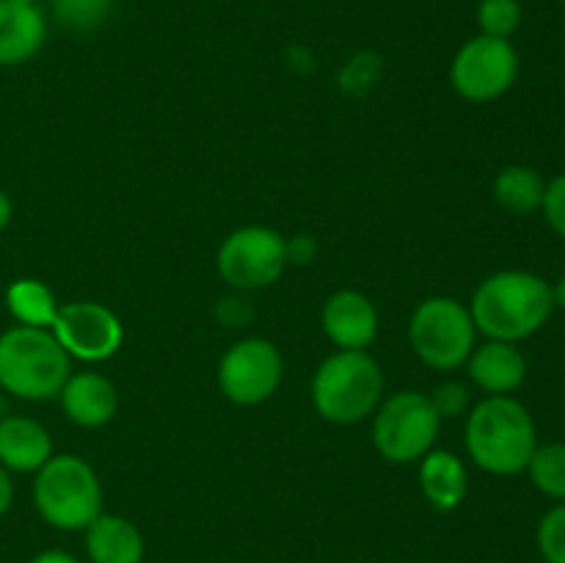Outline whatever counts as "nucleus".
Returning <instances> with one entry per match:
<instances>
[{"mask_svg": "<svg viewBox=\"0 0 565 563\" xmlns=\"http://www.w3.org/2000/svg\"><path fill=\"white\" fill-rule=\"evenodd\" d=\"M519 50L511 39L472 36L458 47L450 64V86L467 103H494L519 81Z\"/></svg>", "mask_w": 565, "mask_h": 563, "instance_id": "nucleus-8", "label": "nucleus"}, {"mask_svg": "<svg viewBox=\"0 0 565 563\" xmlns=\"http://www.w3.org/2000/svg\"><path fill=\"white\" fill-rule=\"evenodd\" d=\"M419 489H423L430 508H436L441 513L456 511L467 500V467H463V461L456 453L434 447V450H428L419 458Z\"/></svg>", "mask_w": 565, "mask_h": 563, "instance_id": "nucleus-18", "label": "nucleus"}, {"mask_svg": "<svg viewBox=\"0 0 565 563\" xmlns=\"http://www.w3.org/2000/svg\"><path fill=\"white\" fill-rule=\"evenodd\" d=\"M555 290L541 274L522 268L497 270L472 293L469 312L486 340L522 342L539 334L555 312Z\"/></svg>", "mask_w": 565, "mask_h": 563, "instance_id": "nucleus-1", "label": "nucleus"}, {"mask_svg": "<svg viewBox=\"0 0 565 563\" xmlns=\"http://www.w3.org/2000/svg\"><path fill=\"white\" fill-rule=\"evenodd\" d=\"M218 274L232 290L252 293L274 285L287 268L285 235L274 226L248 224L230 232L218 246Z\"/></svg>", "mask_w": 565, "mask_h": 563, "instance_id": "nucleus-9", "label": "nucleus"}, {"mask_svg": "<svg viewBox=\"0 0 565 563\" xmlns=\"http://www.w3.org/2000/svg\"><path fill=\"white\" fill-rule=\"evenodd\" d=\"M70 359L97 364L116 357L125 342V326L119 315L97 301L61 304L58 318L50 326Z\"/></svg>", "mask_w": 565, "mask_h": 563, "instance_id": "nucleus-11", "label": "nucleus"}, {"mask_svg": "<svg viewBox=\"0 0 565 563\" xmlns=\"http://www.w3.org/2000/svg\"><path fill=\"white\" fill-rule=\"evenodd\" d=\"M323 331L340 351H367L379 337V309L362 290H337L323 304Z\"/></svg>", "mask_w": 565, "mask_h": 563, "instance_id": "nucleus-12", "label": "nucleus"}, {"mask_svg": "<svg viewBox=\"0 0 565 563\" xmlns=\"http://www.w3.org/2000/svg\"><path fill=\"white\" fill-rule=\"evenodd\" d=\"M53 458V439L39 419L25 414L0 417V467L9 472L36 475Z\"/></svg>", "mask_w": 565, "mask_h": 563, "instance_id": "nucleus-15", "label": "nucleus"}, {"mask_svg": "<svg viewBox=\"0 0 565 563\" xmlns=\"http://www.w3.org/2000/svg\"><path fill=\"white\" fill-rule=\"evenodd\" d=\"M530 484L544 497L565 502V442H546L535 447L527 469Z\"/></svg>", "mask_w": 565, "mask_h": 563, "instance_id": "nucleus-21", "label": "nucleus"}, {"mask_svg": "<svg viewBox=\"0 0 565 563\" xmlns=\"http://www.w3.org/2000/svg\"><path fill=\"white\" fill-rule=\"evenodd\" d=\"M6 309L17 320V326L50 329L58 318L61 304L44 282L25 276V279H14L6 287Z\"/></svg>", "mask_w": 565, "mask_h": 563, "instance_id": "nucleus-20", "label": "nucleus"}, {"mask_svg": "<svg viewBox=\"0 0 565 563\" xmlns=\"http://www.w3.org/2000/svg\"><path fill=\"white\" fill-rule=\"evenodd\" d=\"M379 55H373V53H359L356 59H351L348 61V66L345 70H342V77H340V83L345 88H367V86H373V81H375V72H379Z\"/></svg>", "mask_w": 565, "mask_h": 563, "instance_id": "nucleus-27", "label": "nucleus"}, {"mask_svg": "<svg viewBox=\"0 0 565 563\" xmlns=\"http://www.w3.org/2000/svg\"><path fill=\"white\" fill-rule=\"evenodd\" d=\"M434 401V408L439 412L441 419H452V417H461L472 408V401H469V386L461 384V381H445L434 390L430 395Z\"/></svg>", "mask_w": 565, "mask_h": 563, "instance_id": "nucleus-25", "label": "nucleus"}, {"mask_svg": "<svg viewBox=\"0 0 565 563\" xmlns=\"http://www.w3.org/2000/svg\"><path fill=\"white\" fill-rule=\"evenodd\" d=\"M561 3H563V6H565V0H561Z\"/></svg>", "mask_w": 565, "mask_h": 563, "instance_id": "nucleus-35", "label": "nucleus"}, {"mask_svg": "<svg viewBox=\"0 0 565 563\" xmlns=\"http://www.w3.org/2000/svg\"><path fill=\"white\" fill-rule=\"evenodd\" d=\"M58 401L70 423L81 425V428H103L119 412V392H116L114 381L94 370L72 373Z\"/></svg>", "mask_w": 565, "mask_h": 563, "instance_id": "nucleus-14", "label": "nucleus"}, {"mask_svg": "<svg viewBox=\"0 0 565 563\" xmlns=\"http://www.w3.org/2000/svg\"><path fill=\"white\" fill-rule=\"evenodd\" d=\"M541 213H544L550 230L565 241V171L563 174L552 177V180H546Z\"/></svg>", "mask_w": 565, "mask_h": 563, "instance_id": "nucleus-26", "label": "nucleus"}, {"mask_svg": "<svg viewBox=\"0 0 565 563\" xmlns=\"http://www.w3.org/2000/svg\"><path fill=\"white\" fill-rule=\"evenodd\" d=\"M552 290H555V307L563 309V312H565V270L561 274V279L552 285Z\"/></svg>", "mask_w": 565, "mask_h": 563, "instance_id": "nucleus-33", "label": "nucleus"}, {"mask_svg": "<svg viewBox=\"0 0 565 563\" xmlns=\"http://www.w3.org/2000/svg\"><path fill=\"white\" fill-rule=\"evenodd\" d=\"M467 375L486 395H513L527 379V359L516 342L486 340L469 353Z\"/></svg>", "mask_w": 565, "mask_h": 563, "instance_id": "nucleus-13", "label": "nucleus"}, {"mask_svg": "<svg viewBox=\"0 0 565 563\" xmlns=\"http://www.w3.org/2000/svg\"><path fill=\"white\" fill-rule=\"evenodd\" d=\"M408 340L419 362L439 373H452L467 364L478 346V329L467 304L452 296H430L414 309Z\"/></svg>", "mask_w": 565, "mask_h": 563, "instance_id": "nucleus-6", "label": "nucleus"}, {"mask_svg": "<svg viewBox=\"0 0 565 563\" xmlns=\"http://www.w3.org/2000/svg\"><path fill=\"white\" fill-rule=\"evenodd\" d=\"M28 563H81V561L66 550H44L39 552V555H33Z\"/></svg>", "mask_w": 565, "mask_h": 563, "instance_id": "nucleus-31", "label": "nucleus"}, {"mask_svg": "<svg viewBox=\"0 0 565 563\" xmlns=\"http://www.w3.org/2000/svg\"><path fill=\"white\" fill-rule=\"evenodd\" d=\"M70 375V353L50 329L11 326L0 334V390L6 395L28 403L53 401Z\"/></svg>", "mask_w": 565, "mask_h": 563, "instance_id": "nucleus-3", "label": "nucleus"}, {"mask_svg": "<svg viewBox=\"0 0 565 563\" xmlns=\"http://www.w3.org/2000/svg\"><path fill=\"white\" fill-rule=\"evenodd\" d=\"M467 453L483 472L522 475L539 447V428L530 408L513 395H486L467 412Z\"/></svg>", "mask_w": 565, "mask_h": 563, "instance_id": "nucleus-2", "label": "nucleus"}, {"mask_svg": "<svg viewBox=\"0 0 565 563\" xmlns=\"http://www.w3.org/2000/svg\"><path fill=\"white\" fill-rule=\"evenodd\" d=\"M546 180L539 169L524 163H511L497 171L491 182L494 202L511 215H533L541 210L544 202Z\"/></svg>", "mask_w": 565, "mask_h": 563, "instance_id": "nucleus-19", "label": "nucleus"}, {"mask_svg": "<svg viewBox=\"0 0 565 563\" xmlns=\"http://www.w3.org/2000/svg\"><path fill=\"white\" fill-rule=\"evenodd\" d=\"M384 397V373L367 351H337L312 379V406L323 419L356 425L375 414Z\"/></svg>", "mask_w": 565, "mask_h": 563, "instance_id": "nucleus-4", "label": "nucleus"}, {"mask_svg": "<svg viewBox=\"0 0 565 563\" xmlns=\"http://www.w3.org/2000/svg\"><path fill=\"white\" fill-rule=\"evenodd\" d=\"M86 555L92 563H143L147 541L130 519L99 513L86 530Z\"/></svg>", "mask_w": 565, "mask_h": 563, "instance_id": "nucleus-17", "label": "nucleus"}, {"mask_svg": "<svg viewBox=\"0 0 565 563\" xmlns=\"http://www.w3.org/2000/svg\"><path fill=\"white\" fill-rule=\"evenodd\" d=\"M11 219H14V202H11L9 193L0 188V232L11 224Z\"/></svg>", "mask_w": 565, "mask_h": 563, "instance_id": "nucleus-32", "label": "nucleus"}, {"mask_svg": "<svg viewBox=\"0 0 565 563\" xmlns=\"http://www.w3.org/2000/svg\"><path fill=\"white\" fill-rule=\"evenodd\" d=\"M285 252H287V265H309L318 257L320 246L312 235H292L285 237Z\"/></svg>", "mask_w": 565, "mask_h": 563, "instance_id": "nucleus-28", "label": "nucleus"}, {"mask_svg": "<svg viewBox=\"0 0 565 563\" xmlns=\"http://www.w3.org/2000/svg\"><path fill=\"white\" fill-rule=\"evenodd\" d=\"M47 39V17L39 3L0 0V66L28 64Z\"/></svg>", "mask_w": 565, "mask_h": 563, "instance_id": "nucleus-16", "label": "nucleus"}, {"mask_svg": "<svg viewBox=\"0 0 565 563\" xmlns=\"http://www.w3.org/2000/svg\"><path fill=\"white\" fill-rule=\"evenodd\" d=\"M441 417L425 392L401 390L375 408L373 445L386 461L414 464L436 447Z\"/></svg>", "mask_w": 565, "mask_h": 563, "instance_id": "nucleus-7", "label": "nucleus"}, {"mask_svg": "<svg viewBox=\"0 0 565 563\" xmlns=\"http://www.w3.org/2000/svg\"><path fill=\"white\" fill-rule=\"evenodd\" d=\"M114 11V0H50V14L72 33L97 31Z\"/></svg>", "mask_w": 565, "mask_h": 563, "instance_id": "nucleus-22", "label": "nucleus"}, {"mask_svg": "<svg viewBox=\"0 0 565 563\" xmlns=\"http://www.w3.org/2000/svg\"><path fill=\"white\" fill-rule=\"evenodd\" d=\"M285 375L281 351L265 337H246L226 348L215 379L221 395L235 406H259L276 395Z\"/></svg>", "mask_w": 565, "mask_h": 563, "instance_id": "nucleus-10", "label": "nucleus"}, {"mask_svg": "<svg viewBox=\"0 0 565 563\" xmlns=\"http://www.w3.org/2000/svg\"><path fill=\"white\" fill-rule=\"evenodd\" d=\"M535 544L544 563H565V502H557L541 517Z\"/></svg>", "mask_w": 565, "mask_h": 563, "instance_id": "nucleus-24", "label": "nucleus"}, {"mask_svg": "<svg viewBox=\"0 0 565 563\" xmlns=\"http://www.w3.org/2000/svg\"><path fill=\"white\" fill-rule=\"evenodd\" d=\"M215 315H221V320H224V323L241 326V323H246V320H252L254 309H252V301H246L243 296H230L218 304V312Z\"/></svg>", "mask_w": 565, "mask_h": 563, "instance_id": "nucleus-29", "label": "nucleus"}, {"mask_svg": "<svg viewBox=\"0 0 565 563\" xmlns=\"http://www.w3.org/2000/svg\"><path fill=\"white\" fill-rule=\"evenodd\" d=\"M475 22L483 36L513 39L524 22V6L522 0H480Z\"/></svg>", "mask_w": 565, "mask_h": 563, "instance_id": "nucleus-23", "label": "nucleus"}, {"mask_svg": "<svg viewBox=\"0 0 565 563\" xmlns=\"http://www.w3.org/2000/svg\"><path fill=\"white\" fill-rule=\"evenodd\" d=\"M14 502V480H11V472L6 467H0V517H6Z\"/></svg>", "mask_w": 565, "mask_h": 563, "instance_id": "nucleus-30", "label": "nucleus"}, {"mask_svg": "<svg viewBox=\"0 0 565 563\" xmlns=\"http://www.w3.org/2000/svg\"><path fill=\"white\" fill-rule=\"evenodd\" d=\"M33 506L55 530H86L103 513V484L75 453L53 456L33 478Z\"/></svg>", "mask_w": 565, "mask_h": 563, "instance_id": "nucleus-5", "label": "nucleus"}, {"mask_svg": "<svg viewBox=\"0 0 565 563\" xmlns=\"http://www.w3.org/2000/svg\"><path fill=\"white\" fill-rule=\"evenodd\" d=\"M17 3H39V0H17Z\"/></svg>", "mask_w": 565, "mask_h": 563, "instance_id": "nucleus-34", "label": "nucleus"}]
</instances>
